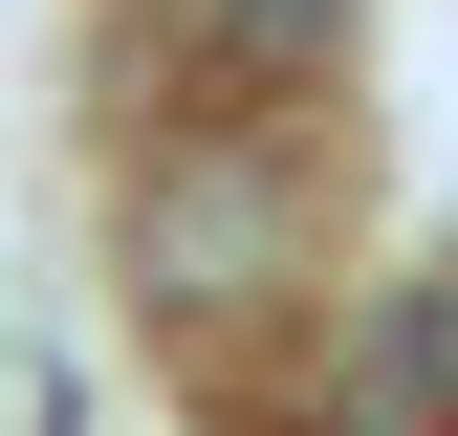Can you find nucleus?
<instances>
[{
  "instance_id": "nucleus-1",
  "label": "nucleus",
  "mask_w": 458,
  "mask_h": 436,
  "mask_svg": "<svg viewBox=\"0 0 458 436\" xmlns=\"http://www.w3.org/2000/svg\"><path fill=\"white\" fill-rule=\"evenodd\" d=\"M306 262V153L284 131H175L131 175V284H175V306H241Z\"/></svg>"
}]
</instances>
